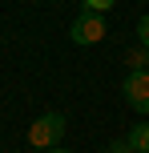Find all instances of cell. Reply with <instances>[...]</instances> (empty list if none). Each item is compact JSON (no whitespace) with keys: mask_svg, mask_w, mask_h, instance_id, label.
Instances as JSON below:
<instances>
[{"mask_svg":"<svg viewBox=\"0 0 149 153\" xmlns=\"http://www.w3.org/2000/svg\"><path fill=\"white\" fill-rule=\"evenodd\" d=\"M105 32H109V24H105V12H81L77 20L69 24V36L73 45H97V40H105Z\"/></svg>","mask_w":149,"mask_h":153,"instance_id":"2","label":"cell"},{"mask_svg":"<svg viewBox=\"0 0 149 153\" xmlns=\"http://www.w3.org/2000/svg\"><path fill=\"white\" fill-rule=\"evenodd\" d=\"M44 153H69V149H61V145H56V149H44Z\"/></svg>","mask_w":149,"mask_h":153,"instance_id":"9","label":"cell"},{"mask_svg":"<svg viewBox=\"0 0 149 153\" xmlns=\"http://www.w3.org/2000/svg\"><path fill=\"white\" fill-rule=\"evenodd\" d=\"M121 93H125L129 109H137L141 117H149V73H129L125 85H121Z\"/></svg>","mask_w":149,"mask_h":153,"instance_id":"3","label":"cell"},{"mask_svg":"<svg viewBox=\"0 0 149 153\" xmlns=\"http://www.w3.org/2000/svg\"><path fill=\"white\" fill-rule=\"evenodd\" d=\"M64 113H40L36 121L28 125V145L32 149H56L64 137Z\"/></svg>","mask_w":149,"mask_h":153,"instance_id":"1","label":"cell"},{"mask_svg":"<svg viewBox=\"0 0 149 153\" xmlns=\"http://www.w3.org/2000/svg\"><path fill=\"white\" fill-rule=\"evenodd\" d=\"M137 45H145V48H149V12L137 20Z\"/></svg>","mask_w":149,"mask_h":153,"instance_id":"6","label":"cell"},{"mask_svg":"<svg viewBox=\"0 0 149 153\" xmlns=\"http://www.w3.org/2000/svg\"><path fill=\"white\" fill-rule=\"evenodd\" d=\"M109 153H133V145H129V141H113Z\"/></svg>","mask_w":149,"mask_h":153,"instance_id":"8","label":"cell"},{"mask_svg":"<svg viewBox=\"0 0 149 153\" xmlns=\"http://www.w3.org/2000/svg\"><path fill=\"white\" fill-rule=\"evenodd\" d=\"M113 4H117V0H85V8H89V12H109Z\"/></svg>","mask_w":149,"mask_h":153,"instance_id":"7","label":"cell"},{"mask_svg":"<svg viewBox=\"0 0 149 153\" xmlns=\"http://www.w3.org/2000/svg\"><path fill=\"white\" fill-rule=\"evenodd\" d=\"M125 65H129V73H149V48L145 45L129 48V53H125Z\"/></svg>","mask_w":149,"mask_h":153,"instance_id":"4","label":"cell"},{"mask_svg":"<svg viewBox=\"0 0 149 153\" xmlns=\"http://www.w3.org/2000/svg\"><path fill=\"white\" fill-rule=\"evenodd\" d=\"M129 145H133V153H149V121H137L129 129Z\"/></svg>","mask_w":149,"mask_h":153,"instance_id":"5","label":"cell"}]
</instances>
